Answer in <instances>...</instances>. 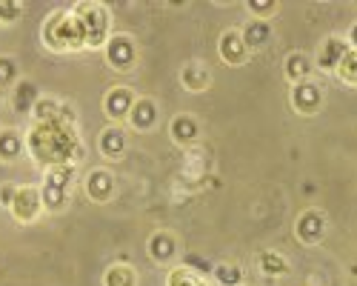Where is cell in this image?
I'll use <instances>...</instances> for the list:
<instances>
[{
	"mask_svg": "<svg viewBox=\"0 0 357 286\" xmlns=\"http://www.w3.org/2000/svg\"><path fill=\"white\" fill-rule=\"evenodd\" d=\"M174 249H177V243L169 232H155L149 238V255H152L158 264H169L174 257Z\"/></svg>",
	"mask_w": 357,
	"mask_h": 286,
	"instance_id": "2e32d148",
	"label": "cell"
},
{
	"mask_svg": "<svg viewBox=\"0 0 357 286\" xmlns=\"http://www.w3.org/2000/svg\"><path fill=\"white\" fill-rule=\"evenodd\" d=\"M289 103L291 109L301 114V118H312L323 109V86L314 83V80H306V83H297L291 86V95H289Z\"/></svg>",
	"mask_w": 357,
	"mask_h": 286,
	"instance_id": "277c9868",
	"label": "cell"
},
{
	"mask_svg": "<svg viewBox=\"0 0 357 286\" xmlns=\"http://www.w3.org/2000/svg\"><path fill=\"white\" fill-rule=\"evenodd\" d=\"M249 12L255 15V20H269L272 15L280 12V3H275V0H249Z\"/></svg>",
	"mask_w": 357,
	"mask_h": 286,
	"instance_id": "4316f807",
	"label": "cell"
},
{
	"mask_svg": "<svg viewBox=\"0 0 357 286\" xmlns=\"http://www.w3.org/2000/svg\"><path fill=\"white\" fill-rule=\"evenodd\" d=\"M69 12H72V17L77 23L83 49H100V46L109 43L112 15H109L106 6H100V3H77Z\"/></svg>",
	"mask_w": 357,
	"mask_h": 286,
	"instance_id": "7a4b0ae2",
	"label": "cell"
},
{
	"mask_svg": "<svg viewBox=\"0 0 357 286\" xmlns=\"http://www.w3.org/2000/svg\"><path fill=\"white\" fill-rule=\"evenodd\" d=\"M129 123L137 129V132H149L155 123H158V106L155 100H149V98H137L132 112H129Z\"/></svg>",
	"mask_w": 357,
	"mask_h": 286,
	"instance_id": "4fadbf2b",
	"label": "cell"
},
{
	"mask_svg": "<svg viewBox=\"0 0 357 286\" xmlns=\"http://www.w3.org/2000/svg\"><path fill=\"white\" fill-rule=\"evenodd\" d=\"M294 235L303 246H317L326 235V215L320 209L301 212V218H297V223H294Z\"/></svg>",
	"mask_w": 357,
	"mask_h": 286,
	"instance_id": "52a82bcc",
	"label": "cell"
},
{
	"mask_svg": "<svg viewBox=\"0 0 357 286\" xmlns=\"http://www.w3.org/2000/svg\"><path fill=\"white\" fill-rule=\"evenodd\" d=\"M43 40H46L49 49H54V52H75V49H83V40H80V32H77V23H75L72 12H54V15L46 20Z\"/></svg>",
	"mask_w": 357,
	"mask_h": 286,
	"instance_id": "3957f363",
	"label": "cell"
},
{
	"mask_svg": "<svg viewBox=\"0 0 357 286\" xmlns=\"http://www.w3.org/2000/svg\"><path fill=\"white\" fill-rule=\"evenodd\" d=\"M257 264H260V269L269 275V278H283L289 272V261H286L283 255H278V252H263Z\"/></svg>",
	"mask_w": 357,
	"mask_h": 286,
	"instance_id": "7402d4cb",
	"label": "cell"
},
{
	"mask_svg": "<svg viewBox=\"0 0 357 286\" xmlns=\"http://www.w3.org/2000/svg\"><path fill=\"white\" fill-rule=\"evenodd\" d=\"M40 200H43L46 209H63L66 200H69V192L66 189H57L52 183H43L40 186Z\"/></svg>",
	"mask_w": 357,
	"mask_h": 286,
	"instance_id": "cb8c5ba5",
	"label": "cell"
},
{
	"mask_svg": "<svg viewBox=\"0 0 357 286\" xmlns=\"http://www.w3.org/2000/svg\"><path fill=\"white\" fill-rule=\"evenodd\" d=\"M17 152H20V135L17 132H3V135H0V155L15 158Z\"/></svg>",
	"mask_w": 357,
	"mask_h": 286,
	"instance_id": "83f0119b",
	"label": "cell"
},
{
	"mask_svg": "<svg viewBox=\"0 0 357 286\" xmlns=\"http://www.w3.org/2000/svg\"><path fill=\"white\" fill-rule=\"evenodd\" d=\"M86 195L95 200V204H106V200L114 195V178L106 169H92L86 178Z\"/></svg>",
	"mask_w": 357,
	"mask_h": 286,
	"instance_id": "8fae6325",
	"label": "cell"
},
{
	"mask_svg": "<svg viewBox=\"0 0 357 286\" xmlns=\"http://www.w3.org/2000/svg\"><path fill=\"white\" fill-rule=\"evenodd\" d=\"M181 80H183V86L189 92H203V89H209V69H206L203 63H189L186 69H183V75H181Z\"/></svg>",
	"mask_w": 357,
	"mask_h": 286,
	"instance_id": "ac0fdd59",
	"label": "cell"
},
{
	"mask_svg": "<svg viewBox=\"0 0 357 286\" xmlns=\"http://www.w3.org/2000/svg\"><path fill=\"white\" fill-rule=\"evenodd\" d=\"M40 209H43V200H40V192L38 189H32V186H17L15 189V197H12V212H15V218H20V220H35L38 215H40Z\"/></svg>",
	"mask_w": 357,
	"mask_h": 286,
	"instance_id": "ba28073f",
	"label": "cell"
},
{
	"mask_svg": "<svg viewBox=\"0 0 357 286\" xmlns=\"http://www.w3.org/2000/svg\"><path fill=\"white\" fill-rule=\"evenodd\" d=\"M20 12V6H0V17H15Z\"/></svg>",
	"mask_w": 357,
	"mask_h": 286,
	"instance_id": "1f68e13d",
	"label": "cell"
},
{
	"mask_svg": "<svg viewBox=\"0 0 357 286\" xmlns=\"http://www.w3.org/2000/svg\"><path fill=\"white\" fill-rule=\"evenodd\" d=\"M215 280L220 286H243V272H241V266H234V264H220L215 269Z\"/></svg>",
	"mask_w": 357,
	"mask_h": 286,
	"instance_id": "d4e9b609",
	"label": "cell"
},
{
	"mask_svg": "<svg viewBox=\"0 0 357 286\" xmlns=\"http://www.w3.org/2000/svg\"><path fill=\"white\" fill-rule=\"evenodd\" d=\"M72 181H75V166H72V163H63V166H49L43 183H52V186H57V189H66V192H69Z\"/></svg>",
	"mask_w": 357,
	"mask_h": 286,
	"instance_id": "44dd1931",
	"label": "cell"
},
{
	"mask_svg": "<svg viewBox=\"0 0 357 286\" xmlns=\"http://www.w3.org/2000/svg\"><path fill=\"white\" fill-rule=\"evenodd\" d=\"M15 189H17V186H6L3 192H0V197H3V204H6V206H12V197H15Z\"/></svg>",
	"mask_w": 357,
	"mask_h": 286,
	"instance_id": "f546056e",
	"label": "cell"
},
{
	"mask_svg": "<svg viewBox=\"0 0 357 286\" xmlns=\"http://www.w3.org/2000/svg\"><path fill=\"white\" fill-rule=\"evenodd\" d=\"M243 286H246V283H243Z\"/></svg>",
	"mask_w": 357,
	"mask_h": 286,
	"instance_id": "d6a6232c",
	"label": "cell"
},
{
	"mask_svg": "<svg viewBox=\"0 0 357 286\" xmlns=\"http://www.w3.org/2000/svg\"><path fill=\"white\" fill-rule=\"evenodd\" d=\"M15 80V61L0 57V83H12Z\"/></svg>",
	"mask_w": 357,
	"mask_h": 286,
	"instance_id": "f1b7e54d",
	"label": "cell"
},
{
	"mask_svg": "<svg viewBox=\"0 0 357 286\" xmlns=\"http://www.w3.org/2000/svg\"><path fill=\"white\" fill-rule=\"evenodd\" d=\"M346 40H349V46H351V49H357V23H351V29H349Z\"/></svg>",
	"mask_w": 357,
	"mask_h": 286,
	"instance_id": "4dcf8cb0",
	"label": "cell"
},
{
	"mask_svg": "<svg viewBox=\"0 0 357 286\" xmlns=\"http://www.w3.org/2000/svg\"><path fill=\"white\" fill-rule=\"evenodd\" d=\"M220 57L229 66H243L249 61V46L243 43L241 29H229L220 35Z\"/></svg>",
	"mask_w": 357,
	"mask_h": 286,
	"instance_id": "9c48e42d",
	"label": "cell"
},
{
	"mask_svg": "<svg viewBox=\"0 0 357 286\" xmlns=\"http://www.w3.org/2000/svg\"><path fill=\"white\" fill-rule=\"evenodd\" d=\"M349 49H351L349 40L340 38V35L323 38V43L314 52V69H320V72H337V66H340V61L346 57Z\"/></svg>",
	"mask_w": 357,
	"mask_h": 286,
	"instance_id": "8992f818",
	"label": "cell"
},
{
	"mask_svg": "<svg viewBox=\"0 0 357 286\" xmlns=\"http://www.w3.org/2000/svg\"><path fill=\"white\" fill-rule=\"evenodd\" d=\"M197 132H200V126H197V121L192 118V114H177V118L172 121V137L177 140V143H192V140H197Z\"/></svg>",
	"mask_w": 357,
	"mask_h": 286,
	"instance_id": "e0dca14e",
	"label": "cell"
},
{
	"mask_svg": "<svg viewBox=\"0 0 357 286\" xmlns=\"http://www.w3.org/2000/svg\"><path fill=\"white\" fill-rule=\"evenodd\" d=\"M243 43L249 46V52L252 49H260V46H266L269 43V38H272V23L269 20H249L246 26H243Z\"/></svg>",
	"mask_w": 357,
	"mask_h": 286,
	"instance_id": "5bb4252c",
	"label": "cell"
},
{
	"mask_svg": "<svg viewBox=\"0 0 357 286\" xmlns=\"http://www.w3.org/2000/svg\"><path fill=\"white\" fill-rule=\"evenodd\" d=\"M103 286H137V272L129 264H114L106 269Z\"/></svg>",
	"mask_w": 357,
	"mask_h": 286,
	"instance_id": "d6986e66",
	"label": "cell"
},
{
	"mask_svg": "<svg viewBox=\"0 0 357 286\" xmlns=\"http://www.w3.org/2000/svg\"><path fill=\"white\" fill-rule=\"evenodd\" d=\"M29 146H32L35 158H40V163H46V169L63 163L75 166V160L83 155L72 123H66L61 114L52 121H38L32 135H29Z\"/></svg>",
	"mask_w": 357,
	"mask_h": 286,
	"instance_id": "6da1fadb",
	"label": "cell"
},
{
	"mask_svg": "<svg viewBox=\"0 0 357 286\" xmlns=\"http://www.w3.org/2000/svg\"><path fill=\"white\" fill-rule=\"evenodd\" d=\"M12 103H15V109H17V112H35V106H38V89H35V83L20 80Z\"/></svg>",
	"mask_w": 357,
	"mask_h": 286,
	"instance_id": "ffe728a7",
	"label": "cell"
},
{
	"mask_svg": "<svg viewBox=\"0 0 357 286\" xmlns=\"http://www.w3.org/2000/svg\"><path fill=\"white\" fill-rule=\"evenodd\" d=\"M103 49H106V61L114 72H129L137 61V46L129 35H112Z\"/></svg>",
	"mask_w": 357,
	"mask_h": 286,
	"instance_id": "5b68a950",
	"label": "cell"
},
{
	"mask_svg": "<svg viewBox=\"0 0 357 286\" xmlns=\"http://www.w3.org/2000/svg\"><path fill=\"white\" fill-rule=\"evenodd\" d=\"M337 80L340 83H346V86H357V49H349L346 52V57L340 61V66H337Z\"/></svg>",
	"mask_w": 357,
	"mask_h": 286,
	"instance_id": "603a6c76",
	"label": "cell"
},
{
	"mask_svg": "<svg viewBox=\"0 0 357 286\" xmlns=\"http://www.w3.org/2000/svg\"><path fill=\"white\" fill-rule=\"evenodd\" d=\"M135 100L137 98H135L132 89H126V86H114V89L106 95L103 106H106V114L112 121H129V112H132Z\"/></svg>",
	"mask_w": 357,
	"mask_h": 286,
	"instance_id": "30bf717a",
	"label": "cell"
},
{
	"mask_svg": "<svg viewBox=\"0 0 357 286\" xmlns=\"http://www.w3.org/2000/svg\"><path fill=\"white\" fill-rule=\"evenodd\" d=\"M169 286H215V283H209L203 275H195L189 269H174L169 275Z\"/></svg>",
	"mask_w": 357,
	"mask_h": 286,
	"instance_id": "484cf974",
	"label": "cell"
},
{
	"mask_svg": "<svg viewBox=\"0 0 357 286\" xmlns=\"http://www.w3.org/2000/svg\"><path fill=\"white\" fill-rule=\"evenodd\" d=\"M312 69H314V57L306 54V52H291L286 57V80L291 86L312 80Z\"/></svg>",
	"mask_w": 357,
	"mask_h": 286,
	"instance_id": "7c38bea8",
	"label": "cell"
},
{
	"mask_svg": "<svg viewBox=\"0 0 357 286\" xmlns=\"http://www.w3.org/2000/svg\"><path fill=\"white\" fill-rule=\"evenodd\" d=\"M100 152L106 158H121L126 152V132L121 126H109L100 132Z\"/></svg>",
	"mask_w": 357,
	"mask_h": 286,
	"instance_id": "9a60e30c",
	"label": "cell"
}]
</instances>
